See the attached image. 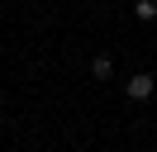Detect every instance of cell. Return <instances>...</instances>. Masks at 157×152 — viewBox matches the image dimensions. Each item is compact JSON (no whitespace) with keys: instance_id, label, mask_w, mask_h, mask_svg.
Segmentation results:
<instances>
[{"instance_id":"cell-1","label":"cell","mask_w":157,"mask_h":152,"mask_svg":"<svg viewBox=\"0 0 157 152\" xmlns=\"http://www.w3.org/2000/svg\"><path fill=\"white\" fill-rule=\"evenodd\" d=\"M152 76H147V71H138V76H128V100H147V95H152Z\"/></svg>"},{"instance_id":"cell-2","label":"cell","mask_w":157,"mask_h":152,"mask_svg":"<svg viewBox=\"0 0 157 152\" xmlns=\"http://www.w3.org/2000/svg\"><path fill=\"white\" fill-rule=\"evenodd\" d=\"M109 71H114V62H109L105 52H100V57H90V76H95V81H109Z\"/></svg>"},{"instance_id":"cell-3","label":"cell","mask_w":157,"mask_h":152,"mask_svg":"<svg viewBox=\"0 0 157 152\" xmlns=\"http://www.w3.org/2000/svg\"><path fill=\"white\" fill-rule=\"evenodd\" d=\"M133 14H138V19H157V0H138Z\"/></svg>"}]
</instances>
